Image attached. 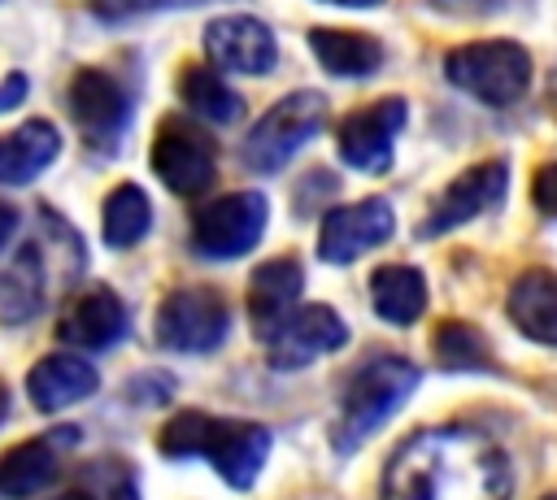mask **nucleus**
Returning <instances> with one entry per match:
<instances>
[{
	"instance_id": "1",
	"label": "nucleus",
	"mask_w": 557,
	"mask_h": 500,
	"mask_svg": "<svg viewBox=\"0 0 557 500\" xmlns=\"http://www.w3.org/2000/svg\"><path fill=\"white\" fill-rule=\"evenodd\" d=\"M513 470L505 448L479 426L413 430L383 470V500H509Z\"/></svg>"
},
{
	"instance_id": "2",
	"label": "nucleus",
	"mask_w": 557,
	"mask_h": 500,
	"mask_svg": "<svg viewBox=\"0 0 557 500\" xmlns=\"http://www.w3.org/2000/svg\"><path fill=\"white\" fill-rule=\"evenodd\" d=\"M87 265V252L78 243V230L52 213L39 209L35 235L17 248V257L0 270V326H26L48 309V296H61Z\"/></svg>"
},
{
	"instance_id": "3",
	"label": "nucleus",
	"mask_w": 557,
	"mask_h": 500,
	"mask_svg": "<svg viewBox=\"0 0 557 500\" xmlns=\"http://www.w3.org/2000/svg\"><path fill=\"white\" fill-rule=\"evenodd\" d=\"M270 430L261 422L248 417H213L205 409H178L161 430H157V448L170 461H187V457H205L218 478L235 491H248L257 483V474L270 461Z\"/></svg>"
},
{
	"instance_id": "4",
	"label": "nucleus",
	"mask_w": 557,
	"mask_h": 500,
	"mask_svg": "<svg viewBox=\"0 0 557 500\" xmlns=\"http://www.w3.org/2000/svg\"><path fill=\"white\" fill-rule=\"evenodd\" d=\"M422 383V370L396 352H374L366 357L348 383L339 387V413L331 422V448L339 457L357 452Z\"/></svg>"
},
{
	"instance_id": "5",
	"label": "nucleus",
	"mask_w": 557,
	"mask_h": 500,
	"mask_svg": "<svg viewBox=\"0 0 557 500\" xmlns=\"http://www.w3.org/2000/svg\"><path fill=\"white\" fill-rule=\"evenodd\" d=\"M444 78L479 104L505 109L531 87V52L513 39H474L444 57Z\"/></svg>"
},
{
	"instance_id": "6",
	"label": "nucleus",
	"mask_w": 557,
	"mask_h": 500,
	"mask_svg": "<svg viewBox=\"0 0 557 500\" xmlns=\"http://www.w3.org/2000/svg\"><path fill=\"white\" fill-rule=\"evenodd\" d=\"M326 126V96L322 91H292L278 104H270L257 126L244 135V165L257 174H274L278 165H287L318 130Z\"/></svg>"
},
{
	"instance_id": "7",
	"label": "nucleus",
	"mask_w": 557,
	"mask_h": 500,
	"mask_svg": "<svg viewBox=\"0 0 557 500\" xmlns=\"http://www.w3.org/2000/svg\"><path fill=\"white\" fill-rule=\"evenodd\" d=\"M226 330H231V304L209 283H187V287L165 291L152 317L157 343L170 352H187V357L222 348Z\"/></svg>"
},
{
	"instance_id": "8",
	"label": "nucleus",
	"mask_w": 557,
	"mask_h": 500,
	"mask_svg": "<svg viewBox=\"0 0 557 500\" xmlns=\"http://www.w3.org/2000/svg\"><path fill=\"white\" fill-rule=\"evenodd\" d=\"M148 161H152V174L165 183V191H174L183 200L205 196L218 178V143L191 117H174V113L161 117Z\"/></svg>"
},
{
	"instance_id": "9",
	"label": "nucleus",
	"mask_w": 557,
	"mask_h": 500,
	"mask_svg": "<svg viewBox=\"0 0 557 500\" xmlns=\"http://www.w3.org/2000/svg\"><path fill=\"white\" fill-rule=\"evenodd\" d=\"M265 222L270 204L261 191H226L191 213V248L209 261H235L261 243Z\"/></svg>"
},
{
	"instance_id": "10",
	"label": "nucleus",
	"mask_w": 557,
	"mask_h": 500,
	"mask_svg": "<svg viewBox=\"0 0 557 500\" xmlns=\"http://www.w3.org/2000/svg\"><path fill=\"white\" fill-rule=\"evenodd\" d=\"M348 343V322L331 304L292 309L265 339V361L274 370H305Z\"/></svg>"
},
{
	"instance_id": "11",
	"label": "nucleus",
	"mask_w": 557,
	"mask_h": 500,
	"mask_svg": "<svg viewBox=\"0 0 557 500\" xmlns=\"http://www.w3.org/2000/svg\"><path fill=\"white\" fill-rule=\"evenodd\" d=\"M65 104H70V117L74 126L83 130V139L100 143V148H113L131 122V96L126 87L100 70V65H83L74 70L70 87H65Z\"/></svg>"
},
{
	"instance_id": "12",
	"label": "nucleus",
	"mask_w": 557,
	"mask_h": 500,
	"mask_svg": "<svg viewBox=\"0 0 557 500\" xmlns=\"http://www.w3.org/2000/svg\"><path fill=\"white\" fill-rule=\"evenodd\" d=\"M505 187H509V165L505 161H474L470 170H461L444 191L440 200L431 204V213L422 217L418 235L422 239H440L466 222H474L479 213L496 209L505 200Z\"/></svg>"
},
{
	"instance_id": "13",
	"label": "nucleus",
	"mask_w": 557,
	"mask_h": 500,
	"mask_svg": "<svg viewBox=\"0 0 557 500\" xmlns=\"http://www.w3.org/2000/svg\"><path fill=\"white\" fill-rule=\"evenodd\" d=\"M409 122V104L400 96H383L357 113H348L335 130V148L344 157V165L361 170V174H379L392 165V143Z\"/></svg>"
},
{
	"instance_id": "14",
	"label": "nucleus",
	"mask_w": 557,
	"mask_h": 500,
	"mask_svg": "<svg viewBox=\"0 0 557 500\" xmlns=\"http://www.w3.org/2000/svg\"><path fill=\"white\" fill-rule=\"evenodd\" d=\"M396 230V213L387 200L379 196H366L357 204H339L322 217V230H318V257L326 265H348L357 257H366L370 248L387 243Z\"/></svg>"
},
{
	"instance_id": "15",
	"label": "nucleus",
	"mask_w": 557,
	"mask_h": 500,
	"mask_svg": "<svg viewBox=\"0 0 557 500\" xmlns=\"http://www.w3.org/2000/svg\"><path fill=\"white\" fill-rule=\"evenodd\" d=\"M83 439L78 426H57L48 435H30L22 443H13L0 457V496L4 500H30L44 487H52V478L61 474V457Z\"/></svg>"
},
{
	"instance_id": "16",
	"label": "nucleus",
	"mask_w": 557,
	"mask_h": 500,
	"mask_svg": "<svg viewBox=\"0 0 557 500\" xmlns=\"http://www.w3.org/2000/svg\"><path fill=\"white\" fill-rule=\"evenodd\" d=\"M200 43H205V57L213 61V70H231V74H270L278 61L274 30L248 13L213 17L205 26Z\"/></svg>"
},
{
	"instance_id": "17",
	"label": "nucleus",
	"mask_w": 557,
	"mask_h": 500,
	"mask_svg": "<svg viewBox=\"0 0 557 500\" xmlns=\"http://www.w3.org/2000/svg\"><path fill=\"white\" fill-rule=\"evenodd\" d=\"M126 326H131V317H126L122 296L104 283H91L57 317V339L70 348H83V352H104L117 339H126Z\"/></svg>"
},
{
	"instance_id": "18",
	"label": "nucleus",
	"mask_w": 557,
	"mask_h": 500,
	"mask_svg": "<svg viewBox=\"0 0 557 500\" xmlns=\"http://www.w3.org/2000/svg\"><path fill=\"white\" fill-rule=\"evenodd\" d=\"M100 387V374L87 357L78 352H48L39 357L30 370H26V400L39 409V413H57V409H70L87 396H96Z\"/></svg>"
},
{
	"instance_id": "19",
	"label": "nucleus",
	"mask_w": 557,
	"mask_h": 500,
	"mask_svg": "<svg viewBox=\"0 0 557 500\" xmlns=\"http://www.w3.org/2000/svg\"><path fill=\"white\" fill-rule=\"evenodd\" d=\"M300 287H305V270H300L296 257H270L252 270V278H248V322H252V335L261 343L296 309Z\"/></svg>"
},
{
	"instance_id": "20",
	"label": "nucleus",
	"mask_w": 557,
	"mask_h": 500,
	"mask_svg": "<svg viewBox=\"0 0 557 500\" xmlns=\"http://www.w3.org/2000/svg\"><path fill=\"white\" fill-rule=\"evenodd\" d=\"M61 157V130L48 117H26L0 135V183L26 187Z\"/></svg>"
},
{
	"instance_id": "21",
	"label": "nucleus",
	"mask_w": 557,
	"mask_h": 500,
	"mask_svg": "<svg viewBox=\"0 0 557 500\" xmlns=\"http://www.w3.org/2000/svg\"><path fill=\"white\" fill-rule=\"evenodd\" d=\"M505 313L527 339L557 348V274L540 265L522 270L505 291Z\"/></svg>"
},
{
	"instance_id": "22",
	"label": "nucleus",
	"mask_w": 557,
	"mask_h": 500,
	"mask_svg": "<svg viewBox=\"0 0 557 500\" xmlns=\"http://www.w3.org/2000/svg\"><path fill=\"white\" fill-rule=\"evenodd\" d=\"M309 52L318 65L335 78H366L383 65V43L366 30H339V26H313L309 30Z\"/></svg>"
},
{
	"instance_id": "23",
	"label": "nucleus",
	"mask_w": 557,
	"mask_h": 500,
	"mask_svg": "<svg viewBox=\"0 0 557 500\" xmlns=\"http://www.w3.org/2000/svg\"><path fill=\"white\" fill-rule=\"evenodd\" d=\"M370 304L392 326H413L426 313V278L413 265H379L370 274Z\"/></svg>"
},
{
	"instance_id": "24",
	"label": "nucleus",
	"mask_w": 557,
	"mask_h": 500,
	"mask_svg": "<svg viewBox=\"0 0 557 500\" xmlns=\"http://www.w3.org/2000/svg\"><path fill=\"white\" fill-rule=\"evenodd\" d=\"M178 96L209 126H231L244 113V100L226 87V78L213 65H183L178 70Z\"/></svg>"
},
{
	"instance_id": "25",
	"label": "nucleus",
	"mask_w": 557,
	"mask_h": 500,
	"mask_svg": "<svg viewBox=\"0 0 557 500\" xmlns=\"http://www.w3.org/2000/svg\"><path fill=\"white\" fill-rule=\"evenodd\" d=\"M152 226V200L139 183H117L109 196H104V209H100V230H104V243L109 248H135Z\"/></svg>"
},
{
	"instance_id": "26",
	"label": "nucleus",
	"mask_w": 557,
	"mask_h": 500,
	"mask_svg": "<svg viewBox=\"0 0 557 500\" xmlns=\"http://www.w3.org/2000/svg\"><path fill=\"white\" fill-rule=\"evenodd\" d=\"M431 352H435V365L453 370V374H474V370H492L496 365L487 335L479 326H470V322H457V317L435 326Z\"/></svg>"
},
{
	"instance_id": "27",
	"label": "nucleus",
	"mask_w": 557,
	"mask_h": 500,
	"mask_svg": "<svg viewBox=\"0 0 557 500\" xmlns=\"http://www.w3.org/2000/svg\"><path fill=\"white\" fill-rule=\"evenodd\" d=\"M83 478H87L83 491H91V500H139L135 470H131L126 461H117V457H100V461H91Z\"/></svg>"
},
{
	"instance_id": "28",
	"label": "nucleus",
	"mask_w": 557,
	"mask_h": 500,
	"mask_svg": "<svg viewBox=\"0 0 557 500\" xmlns=\"http://www.w3.org/2000/svg\"><path fill=\"white\" fill-rule=\"evenodd\" d=\"M187 4H205V0H91V9L104 13V17H131V13H152V9H187Z\"/></svg>"
},
{
	"instance_id": "29",
	"label": "nucleus",
	"mask_w": 557,
	"mask_h": 500,
	"mask_svg": "<svg viewBox=\"0 0 557 500\" xmlns=\"http://www.w3.org/2000/svg\"><path fill=\"white\" fill-rule=\"evenodd\" d=\"M531 200H535L540 213L557 217V161H544V165L535 170V178H531Z\"/></svg>"
},
{
	"instance_id": "30",
	"label": "nucleus",
	"mask_w": 557,
	"mask_h": 500,
	"mask_svg": "<svg viewBox=\"0 0 557 500\" xmlns=\"http://www.w3.org/2000/svg\"><path fill=\"white\" fill-rule=\"evenodd\" d=\"M22 100H26V74H9L0 83V113L13 109V104H22Z\"/></svg>"
},
{
	"instance_id": "31",
	"label": "nucleus",
	"mask_w": 557,
	"mask_h": 500,
	"mask_svg": "<svg viewBox=\"0 0 557 500\" xmlns=\"http://www.w3.org/2000/svg\"><path fill=\"white\" fill-rule=\"evenodd\" d=\"M17 204H9V200H0V248H9V239L17 235Z\"/></svg>"
},
{
	"instance_id": "32",
	"label": "nucleus",
	"mask_w": 557,
	"mask_h": 500,
	"mask_svg": "<svg viewBox=\"0 0 557 500\" xmlns=\"http://www.w3.org/2000/svg\"><path fill=\"white\" fill-rule=\"evenodd\" d=\"M326 4H339V9H374L383 0H326Z\"/></svg>"
},
{
	"instance_id": "33",
	"label": "nucleus",
	"mask_w": 557,
	"mask_h": 500,
	"mask_svg": "<svg viewBox=\"0 0 557 500\" xmlns=\"http://www.w3.org/2000/svg\"><path fill=\"white\" fill-rule=\"evenodd\" d=\"M52 500H91V491H83V487H74V491H61V496H52Z\"/></svg>"
},
{
	"instance_id": "34",
	"label": "nucleus",
	"mask_w": 557,
	"mask_h": 500,
	"mask_svg": "<svg viewBox=\"0 0 557 500\" xmlns=\"http://www.w3.org/2000/svg\"><path fill=\"white\" fill-rule=\"evenodd\" d=\"M4 417H9V387L0 383V426H4Z\"/></svg>"
},
{
	"instance_id": "35",
	"label": "nucleus",
	"mask_w": 557,
	"mask_h": 500,
	"mask_svg": "<svg viewBox=\"0 0 557 500\" xmlns=\"http://www.w3.org/2000/svg\"><path fill=\"white\" fill-rule=\"evenodd\" d=\"M544 500H557V491H553V496H544Z\"/></svg>"
},
{
	"instance_id": "36",
	"label": "nucleus",
	"mask_w": 557,
	"mask_h": 500,
	"mask_svg": "<svg viewBox=\"0 0 557 500\" xmlns=\"http://www.w3.org/2000/svg\"><path fill=\"white\" fill-rule=\"evenodd\" d=\"M440 4H453V0H440Z\"/></svg>"
}]
</instances>
